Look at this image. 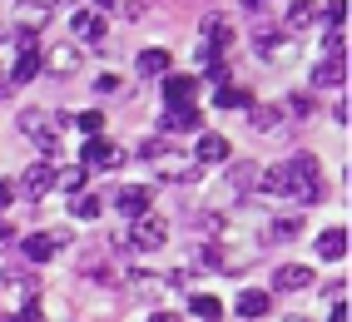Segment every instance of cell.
I'll return each instance as SVG.
<instances>
[{
    "mask_svg": "<svg viewBox=\"0 0 352 322\" xmlns=\"http://www.w3.org/2000/svg\"><path fill=\"white\" fill-rule=\"evenodd\" d=\"M283 179H288V198H298V203H313V198L322 194V183H318V159H313V154L288 159V164H283Z\"/></svg>",
    "mask_w": 352,
    "mask_h": 322,
    "instance_id": "6da1fadb",
    "label": "cell"
},
{
    "mask_svg": "<svg viewBox=\"0 0 352 322\" xmlns=\"http://www.w3.org/2000/svg\"><path fill=\"white\" fill-rule=\"evenodd\" d=\"M20 129H25V139L40 154H55L60 149V119H50L45 109H25V114H20Z\"/></svg>",
    "mask_w": 352,
    "mask_h": 322,
    "instance_id": "7a4b0ae2",
    "label": "cell"
},
{
    "mask_svg": "<svg viewBox=\"0 0 352 322\" xmlns=\"http://www.w3.org/2000/svg\"><path fill=\"white\" fill-rule=\"evenodd\" d=\"M164 238H169V223L154 218V214L134 218V228H129V248L134 253H154V248H164Z\"/></svg>",
    "mask_w": 352,
    "mask_h": 322,
    "instance_id": "3957f363",
    "label": "cell"
},
{
    "mask_svg": "<svg viewBox=\"0 0 352 322\" xmlns=\"http://www.w3.org/2000/svg\"><path fill=\"white\" fill-rule=\"evenodd\" d=\"M347 80V50H322V60L313 65V84L318 89H333Z\"/></svg>",
    "mask_w": 352,
    "mask_h": 322,
    "instance_id": "277c9868",
    "label": "cell"
},
{
    "mask_svg": "<svg viewBox=\"0 0 352 322\" xmlns=\"http://www.w3.org/2000/svg\"><path fill=\"white\" fill-rule=\"evenodd\" d=\"M194 95H199V80L194 75H164V100H169V109L194 104Z\"/></svg>",
    "mask_w": 352,
    "mask_h": 322,
    "instance_id": "5b68a950",
    "label": "cell"
},
{
    "mask_svg": "<svg viewBox=\"0 0 352 322\" xmlns=\"http://www.w3.org/2000/svg\"><path fill=\"white\" fill-rule=\"evenodd\" d=\"M149 203H154V194H149V189H139V183H129V189L114 194V209H120L124 218H144V214H149Z\"/></svg>",
    "mask_w": 352,
    "mask_h": 322,
    "instance_id": "8992f818",
    "label": "cell"
},
{
    "mask_svg": "<svg viewBox=\"0 0 352 322\" xmlns=\"http://www.w3.org/2000/svg\"><path fill=\"white\" fill-rule=\"evenodd\" d=\"M273 288L278 292H308L313 288V268H302V263H283L273 273Z\"/></svg>",
    "mask_w": 352,
    "mask_h": 322,
    "instance_id": "52a82bcc",
    "label": "cell"
},
{
    "mask_svg": "<svg viewBox=\"0 0 352 322\" xmlns=\"http://www.w3.org/2000/svg\"><path fill=\"white\" fill-rule=\"evenodd\" d=\"M50 189H55V164H30L25 174H20V194L40 198V194H50Z\"/></svg>",
    "mask_w": 352,
    "mask_h": 322,
    "instance_id": "ba28073f",
    "label": "cell"
},
{
    "mask_svg": "<svg viewBox=\"0 0 352 322\" xmlns=\"http://www.w3.org/2000/svg\"><path fill=\"white\" fill-rule=\"evenodd\" d=\"M120 159H124V154L114 149L109 139H89V144H85V164H89V169H120Z\"/></svg>",
    "mask_w": 352,
    "mask_h": 322,
    "instance_id": "9c48e42d",
    "label": "cell"
},
{
    "mask_svg": "<svg viewBox=\"0 0 352 322\" xmlns=\"http://www.w3.org/2000/svg\"><path fill=\"white\" fill-rule=\"evenodd\" d=\"M204 40H208V45H204V50H208V55H223V50H228V45H233V30L223 25V20H219V15H204Z\"/></svg>",
    "mask_w": 352,
    "mask_h": 322,
    "instance_id": "30bf717a",
    "label": "cell"
},
{
    "mask_svg": "<svg viewBox=\"0 0 352 322\" xmlns=\"http://www.w3.org/2000/svg\"><path fill=\"white\" fill-rule=\"evenodd\" d=\"M248 109H253L258 134H268V139H288V134H283V114H278L273 104H248Z\"/></svg>",
    "mask_w": 352,
    "mask_h": 322,
    "instance_id": "8fae6325",
    "label": "cell"
},
{
    "mask_svg": "<svg viewBox=\"0 0 352 322\" xmlns=\"http://www.w3.org/2000/svg\"><path fill=\"white\" fill-rule=\"evenodd\" d=\"M40 70H50V75L80 70V50H75V45H60V50H50V60H40Z\"/></svg>",
    "mask_w": 352,
    "mask_h": 322,
    "instance_id": "7c38bea8",
    "label": "cell"
},
{
    "mask_svg": "<svg viewBox=\"0 0 352 322\" xmlns=\"http://www.w3.org/2000/svg\"><path fill=\"white\" fill-rule=\"evenodd\" d=\"M228 159V139L223 134H199V159L194 164H223Z\"/></svg>",
    "mask_w": 352,
    "mask_h": 322,
    "instance_id": "4fadbf2b",
    "label": "cell"
},
{
    "mask_svg": "<svg viewBox=\"0 0 352 322\" xmlns=\"http://www.w3.org/2000/svg\"><path fill=\"white\" fill-rule=\"evenodd\" d=\"M75 35L104 45V15H95V10H75Z\"/></svg>",
    "mask_w": 352,
    "mask_h": 322,
    "instance_id": "5bb4252c",
    "label": "cell"
},
{
    "mask_svg": "<svg viewBox=\"0 0 352 322\" xmlns=\"http://www.w3.org/2000/svg\"><path fill=\"white\" fill-rule=\"evenodd\" d=\"M159 129H164V134H179V129H199V109H194V104H184V109H169V114L159 119Z\"/></svg>",
    "mask_w": 352,
    "mask_h": 322,
    "instance_id": "9a60e30c",
    "label": "cell"
},
{
    "mask_svg": "<svg viewBox=\"0 0 352 322\" xmlns=\"http://www.w3.org/2000/svg\"><path fill=\"white\" fill-rule=\"evenodd\" d=\"M342 253H347V233H342V228H327V233L318 238V258H327V263H338Z\"/></svg>",
    "mask_w": 352,
    "mask_h": 322,
    "instance_id": "2e32d148",
    "label": "cell"
},
{
    "mask_svg": "<svg viewBox=\"0 0 352 322\" xmlns=\"http://www.w3.org/2000/svg\"><path fill=\"white\" fill-rule=\"evenodd\" d=\"M20 253H25L30 263H45V258L55 253V238H50V233H30L25 243H20Z\"/></svg>",
    "mask_w": 352,
    "mask_h": 322,
    "instance_id": "e0dca14e",
    "label": "cell"
},
{
    "mask_svg": "<svg viewBox=\"0 0 352 322\" xmlns=\"http://www.w3.org/2000/svg\"><path fill=\"white\" fill-rule=\"evenodd\" d=\"M189 312L204 317V322H219V317H223V303H219V297H208V292H194V297H189Z\"/></svg>",
    "mask_w": 352,
    "mask_h": 322,
    "instance_id": "ac0fdd59",
    "label": "cell"
},
{
    "mask_svg": "<svg viewBox=\"0 0 352 322\" xmlns=\"http://www.w3.org/2000/svg\"><path fill=\"white\" fill-rule=\"evenodd\" d=\"M313 20H318V5H313V0H293V5H288V30H308Z\"/></svg>",
    "mask_w": 352,
    "mask_h": 322,
    "instance_id": "d6986e66",
    "label": "cell"
},
{
    "mask_svg": "<svg viewBox=\"0 0 352 322\" xmlns=\"http://www.w3.org/2000/svg\"><path fill=\"white\" fill-rule=\"evenodd\" d=\"M50 5H55V0H25V5H20V20H25V30L45 25V20H50Z\"/></svg>",
    "mask_w": 352,
    "mask_h": 322,
    "instance_id": "ffe728a7",
    "label": "cell"
},
{
    "mask_svg": "<svg viewBox=\"0 0 352 322\" xmlns=\"http://www.w3.org/2000/svg\"><path fill=\"white\" fill-rule=\"evenodd\" d=\"M139 75H169V50H159V45L144 50L139 55Z\"/></svg>",
    "mask_w": 352,
    "mask_h": 322,
    "instance_id": "44dd1931",
    "label": "cell"
},
{
    "mask_svg": "<svg viewBox=\"0 0 352 322\" xmlns=\"http://www.w3.org/2000/svg\"><path fill=\"white\" fill-rule=\"evenodd\" d=\"M253 45H258V55H283V35L278 30H263V25H253Z\"/></svg>",
    "mask_w": 352,
    "mask_h": 322,
    "instance_id": "7402d4cb",
    "label": "cell"
},
{
    "mask_svg": "<svg viewBox=\"0 0 352 322\" xmlns=\"http://www.w3.org/2000/svg\"><path fill=\"white\" fill-rule=\"evenodd\" d=\"M219 109H248V89H233V84H219V95H214Z\"/></svg>",
    "mask_w": 352,
    "mask_h": 322,
    "instance_id": "603a6c76",
    "label": "cell"
},
{
    "mask_svg": "<svg viewBox=\"0 0 352 322\" xmlns=\"http://www.w3.org/2000/svg\"><path fill=\"white\" fill-rule=\"evenodd\" d=\"M268 312V292H243L239 297V317H263Z\"/></svg>",
    "mask_w": 352,
    "mask_h": 322,
    "instance_id": "cb8c5ba5",
    "label": "cell"
},
{
    "mask_svg": "<svg viewBox=\"0 0 352 322\" xmlns=\"http://www.w3.org/2000/svg\"><path fill=\"white\" fill-rule=\"evenodd\" d=\"M55 183H60L65 194H80V189H85V169H80V164H75V169H55Z\"/></svg>",
    "mask_w": 352,
    "mask_h": 322,
    "instance_id": "d4e9b609",
    "label": "cell"
},
{
    "mask_svg": "<svg viewBox=\"0 0 352 322\" xmlns=\"http://www.w3.org/2000/svg\"><path fill=\"white\" fill-rule=\"evenodd\" d=\"M75 124H80L85 134H95V139H100V129H104V114H100V109H85V114H80Z\"/></svg>",
    "mask_w": 352,
    "mask_h": 322,
    "instance_id": "484cf974",
    "label": "cell"
},
{
    "mask_svg": "<svg viewBox=\"0 0 352 322\" xmlns=\"http://www.w3.org/2000/svg\"><path fill=\"white\" fill-rule=\"evenodd\" d=\"M322 20H327L333 30H342V25H347V0H338V5H327V10H322Z\"/></svg>",
    "mask_w": 352,
    "mask_h": 322,
    "instance_id": "4316f807",
    "label": "cell"
},
{
    "mask_svg": "<svg viewBox=\"0 0 352 322\" xmlns=\"http://www.w3.org/2000/svg\"><path fill=\"white\" fill-rule=\"evenodd\" d=\"M298 228H302V218H298V214H283V218L273 223V233H278V238H288V233H298Z\"/></svg>",
    "mask_w": 352,
    "mask_h": 322,
    "instance_id": "83f0119b",
    "label": "cell"
},
{
    "mask_svg": "<svg viewBox=\"0 0 352 322\" xmlns=\"http://www.w3.org/2000/svg\"><path fill=\"white\" fill-rule=\"evenodd\" d=\"M75 214H80V218H100V198H95V194H85V198L75 203Z\"/></svg>",
    "mask_w": 352,
    "mask_h": 322,
    "instance_id": "f1b7e54d",
    "label": "cell"
},
{
    "mask_svg": "<svg viewBox=\"0 0 352 322\" xmlns=\"http://www.w3.org/2000/svg\"><path fill=\"white\" fill-rule=\"evenodd\" d=\"M114 89H120V75H109V70H104V75L95 80V95H114Z\"/></svg>",
    "mask_w": 352,
    "mask_h": 322,
    "instance_id": "f546056e",
    "label": "cell"
},
{
    "mask_svg": "<svg viewBox=\"0 0 352 322\" xmlns=\"http://www.w3.org/2000/svg\"><path fill=\"white\" fill-rule=\"evenodd\" d=\"M288 109H293V114H308V109H313V100H308V95H293V100H288Z\"/></svg>",
    "mask_w": 352,
    "mask_h": 322,
    "instance_id": "4dcf8cb0",
    "label": "cell"
},
{
    "mask_svg": "<svg viewBox=\"0 0 352 322\" xmlns=\"http://www.w3.org/2000/svg\"><path fill=\"white\" fill-rule=\"evenodd\" d=\"M15 322H45V317H40V308H35V303H25V312H20Z\"/></svg>",
    "mask_w": 352,
    "mask_h": 322,
    "instance_id": "1f68e13d",
    "label": "cell"
},
{
    "mask_svg": "<svg viewBox=\"0 0 352 322\" xmlns=\"http://www.w3.org/2000/svg\"><path fill=\"white\" fill-rule=\"evenodd\" d=\"M10 198H15V189H10V183H0V209H10Z\"/></svg>",
    "mask_w": 352,
    "mask_h": 322,
    "instance_id": "d6a6232c",
    "label": "cell"
},
{
    "mask_svg": "<svg viewBox=\"0 0 352 322\" xmlns=\"http://www.w3.org/2000/svg\"><path fill=\"white\" fill-rule=\"evenodd\" d=\"M333 322H347V297H342V303H333Z\"/></svg>",
    "mask_w": 352,
    "mask_h": 322,
    "instance_id": "836d02e7",
    "label": "cell"
},
{
    "mask_svg": "<svg viewBox=\"0 0 352 322\" xmlns=\"http://www.w3.org/2000/svg\"><path fill=\"white\" fill-rule=\"evenodd\" d=\"M149 322H179V317H169V312H154V317H149Z\"/></svg>",
    "mask_w": 352,
    "mask_h": 322,
    "instance_id": "e575fe53",
    "label": "cell"
},
{
    "mask_svg": "<svg viewBox=\"0 0 352 322\" xmlns=\"http://www.w3.org/2000/svg\"><path fill=\"white\" fill-rule=\"evenodd\" d=\"M0 238H10V223H6V218H0Z\"/></svg>",
    "mask_w": 352,
    "mask_h": 322,
    "instance_id": "d590c367",
    "label": "cell"
},
{
    "mask_svg": "<svg viewBox=\"0 0 352 322\" xmlns=\"http://www.w3.org/2000/svg\"><path fill=\"white\" fill-rule=\"evenodd\" d=\"M89 5H100V10H104V5H114V0H89Z\"/></svg>",
    "mask_w": 352,
    "mask_h": 322,
    "instance_id": "8d00e7d4",
    "label": "cell"
},
{
    "mask_svg": "<svg viewBox=\"0 0 352 322\" xmlns=\"http://www.w3.org/2000/svg\"><path fill=\"white\" fill-rule=\"evenodd\" d=\"M248 5H268V0H248Z\"/></svg>",
    "mask_w": 352,
    "mask_h": 322,
    "instance_id": "74e56055",
    "label": "cell"
},
{
    "mask_svg": "<svg viewBox=\"0 0 352 322\" xmlns=\"http://www.w3.org/2000/svg\"><path fill=\"white\" fill-rule=\"evenodd\" d=\"M288 322H308V317H288Z\"/></svg>",
    "mask_w": 352,
    "mask_h": 322,
    "instance_id": "f35d334b",
    "label": "cell"
},
{
    "mask_svg": "<svg viewBox=\"0 0 352 322\" xmlns=\"http://www.w3.org/2000/svg\"><path fill=\"white\" fill-rule=\"evenodd\" d=\"M0 40H6V25H0Z\"/></svg>",
    "mask_w": 352,
    "mask_h": 322,
    "instance_id": "ab89813d",
    "label": "cell"
}]
</instances>
